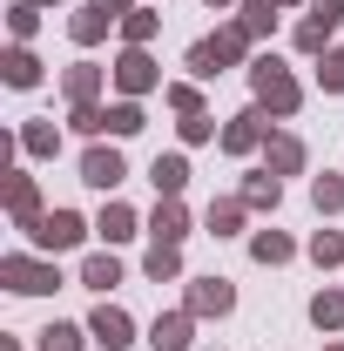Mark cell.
<instances>
[{"mask_svg": "<svg viewBox=\"0 0 344 351\" xmlns=\"http://www.w3.org/2000/svg\"><path fill=\"white\" fill-rule=\"evenodd\" d=\"M310 257L324 263V270H331V263H344V237H338V230H317V237H310Z\"/></svg>", "mask_w": 344, "mask_h": 351, "instance_id": "f546056e", "label": "cell"}, {"mask_svg": "<svg viewBox=\"0 0 344 351\" xmlns=\"http://www.w3.org/2000/svg\"><path fill=\"white\" fill-rule=\"evenodd\" d=\"M149 345H156V351H189V311L156 317V324H149Z\"/></svg>", "mask_w": 344, "mask_h": 351, "instance_id": "5bb4252c", "label": "cell"}, {"mask_svg": "<svg viewBox=\"0 0 344 351\" xmlns=\"http://www.w3.org/2000/svg\"><path fill=\"white\" fill-rule=\"evenodd\" d=\"M263 169L270 176H297L304 169V142L297 135H270V142H263Z\"/></svg>", "mask_w": 344, "mask_h": 351, "instance_id": "7c38bea8", "label": "cell"}, {"mask_svg": "<svg viewBox=\"0 0 344 351\" xmlns=\"http://www.w3.org/2000/svg\"><path fill=\"white\" fill-rule=\"evenodd\" d=\"M250 88H257V108H270V115H297V101H304V88L291 82V68L277 54L250 61Z\"/></svg>", "mask_w": 344, "mask_h": 351, "instance_id": "6da1fadb", "label": "cell"}, {"mask_svg": "<svg viewBox=\"0 0 344 351\" xmlns=\"http://www.w3.org/2000/svg\"><path fill=\"white\" fill-rule=\"evenodd\" d=\"M27 230H34V243H41V250H75V243L88 237V223L75 217V210H47V217H34Z\"/></svg>", "mask_w": 344, "mask_h": 351, "instance_id": "8992f818", "label": "cell"}, {"mask_svg": "<svg viewBox=\"0 0 344 351\" xmlns=\"http://www.w3.org/2000/svg\"><path fill=\"white\" fill-rule=\"evenodd\" d=\"M82 284H95V291H115V284H122V263H115V257H88V263H82Z\"/></svg>", "mask_w": 344, "mask_h": 351, "instance_id": "cb8c5ba5", "label": "cell"}, {"mask_svg": "<svg viewBox=\"0 0 344 351\" xmlns=\"http://www.w3.org/2000/svg\"><path fill=\"white\" fill-rule=\"evenodd\" d=\"M250 41H257V34H250L243 21H236V27H216L210 41H196V47H189V75H216V68L243 61V54H250Z\"/></svg>", "mask_w": 344, "mask_h": 351, "instance_id": "7a4b0ae2", "label": "cell"}, {"mask_svg": "<svg viewBox=\"0 0 344 351\" xmlns=\"http://www.w3.org/2000/svg\"><path fill=\"white\" fill-rule=\"evenodd\" d=\"M149 237H156V243H182V237H189V210H182L175 196H162L156 217H149Z\"/></svg>", "mask_w": 344, "mask_h": 351, "instance_id": "8fae6325", "label": "cell"}, {"mask_svg": "<svg viewBox=\"0 0 344 351\" xmlns=\"http://www.w3.org/2000/svg\"><path fill=\"white\" fill-rule=\"evenodd\" d=\"M0 277H7V291H21V298H41V291L61 284V270L41 263V257H7V263H0Z\"/></svg>", "mask_w": 344, "mask_h": 351, "instance_id": "5b68a950", "label": "cell"}, {"mask_svg": "<svg viewBox=\"0 0 344 351\" xmlns=\"http://www.w3.org/2000/svg\"><path fill=\"white\" fill-rule=\"evenodd\" d=\"M230 304H236V291H230L223 277H203V284H189V317H223Z\"/></svg>", "mask_w": 344, "mask_h": 351, "instance_id": "30bf717a", "label": "cell"}, {"mask_svg": "<svg viewBox=\"0 0 344 351\" xmlns=\"http://www.w3.org/2000/svg\"><path fill=\"white\" fill-rule=\"evenodd\" d=\"M27 7H54V0H27Z\"/></svg>", "mask_w": 344, "mask_h": 351, "instance_id": "8d00e7d4", "label": "cell"}, {"mask_svg": "<svg viewBox=\"0 0 344 351\" xmlns=\"http://www.w3.org/2000/svg\"><path fill=\"white\" fill-rule=\"evenodd\" d=\"M21 149H27V156H54V149H61V135L47 129V122H27V129H21Z\"/></svg>", "mask_w": 344, "mask_h": 351, "instance_id": "484cf974", "label": "cell"}, {"mask_svg": "<svg viewBox=\"0 0 344 351\" xmlns=\"http://www.w3.org/2000/svg\"><path fill=\"white\" fill-rule=\"evenodd\" d=\"M122 156H115V149H88L82 156V182H95V189H115V182H122Z\"/></svg>", "mask_w": 344, "mask_h": 351, "instance_id": "4fadbf2b", "label": "cell"}, {"mask_svg": "<svg viewBox=\"0 0 344 351\" xmlns=\"http://www.w3.org/2000/svg\"><path fill=\"white\" fill-rule=\"evenodd\" d=\"M7 210H14L21 223L41 217V196H34V182H27V176H7Z\"/></svg>", "mask_w": 344, "mask_h": 351, "instance_id": "ac0fdd59", "label": "cell"}, {"mask_svg": "<svg viewBox=\"0 0 344 351\" xmlns=\"http://www.w3.org/2000/svg\"><path fill=\"white\" fill-rule=\"evenodd\" d=\"M277 196H284V182H277L270 169H257L250 182H243V203H250V210H277Z\"/></svg>", "mask_w": 344, "mask_h": 351, "instance_id": "d6986e66", "label": "cell"}, {"mask_svg": "<svg viewBox=\"0 0 344 351\" xmlns=\"http://www.w3.org/2000/svg\"><path fill=\"white\" fill-rule=\"evenodd\" d=\"M324 351H344V345H324Z\"/></svg>", "mask_w": 344, "mask_h": 351, "instance_id": "ab89813d", "label": "cell"}, {"mask_svg": "<svg viewBox=\"0 0 344 351\" xmlns=\"http://www.w3.org/2000/svg\"><path fill=\"white\" fill-rule=\"evenodd\" d=\"M310 324H317V331H344V284L310 298Z\"/></svg>", "mask_w": 344, "mask_h": 351, "instance_id": "2e32d148", "label": "cell"}, {"mask_svg": "<svg viewBox=\"0 0 344 351\" xmlns=\"http://www.w3.org/2000/svg\"><path fill=\"white\" fill-rule=\"evenodd\" d=\"M250 257L257 263H291V237H284V230H257V237H250Z\"/></svg>", "mask_w": 344, "mask_h": 351, "instance_id": "44dd1931", "label": "cell"}, {"mask_svg": "<svg viewBox=\"0 0 344 351\" xmlns=\"http://www.w3.org/2000/svg\"><path fill=\"white\" fill-rule=\"evenodd\" d=\"M257 142H270V108H243V115H230V129H223V149H230V156H250Z\"/></svg>", "mask_w": 344, "mask_h": 351, "instance_id": "52a82bcc", "label": "cell"}, {"mask_svg": "<svg viewBox=\"0 0 344 351\" xmlns=\"http://www.w3.org/2000/svg\"><path fill=\"white\" fill-rule=\"evenodd\" d=\"M88 338H82V324H47L41 331V351H82Z\"/></svg>", "mask_w": 344, "mask_h": 351, "instance_id": "4316f807", "label": "cell"}, {"mask_svg": "<svg viewBox=\"0 0 344 351\" xmlns=\"http://www.w3.org/2000/svg\"><path fill=\"white\" fill-rule=\"evenodd\" d=\"M61 88H68V101H75V108H95V95H101V68L82 61V68H68V75H61Z\"/></svg>", "mask_w": 344, "mask_h": 351, "instance_id": "9a60e30c", "label": "cell"}, {"mask_svg": "<svg viewBox=\"0 0 344 351\" xmlns=\"http://www.w3.org/2000/svg\"><path fill=\"white\" fill-rule=\"evenodd\" d=\"M142 129V101H115L108 108V135H135Z\"/></svg>", "mask_w": 344, "mask_h": 351, "instance_id": "4dcf8cb0", "label": "cell"}, {"mask_svg": "<svg viewBox=\"0 0 344 351\" xmlns=\"http://www.w3.org/2000/svg\"><path fill=\"white\" fill-rule=\"evenodd\" d=\"M34 14H41V7H27V0H14V14H7V27H14V41H27V34H34Z\"/></svg>", "mask_w": 344, "mask_h": 351, "instance_id": "e575fe53", "label": "cell"}, {"mask_svg": "<svg viewBox=\"0 0 344 351\" xmlns=\"http://www.w3.org/2000/svg\"><path fill=\"white\" fill-rule=\"evenodd\" d=\"M317 82L331 88V95L344 88V47H331V54H324V68H317Z\"/></svg>", "mask_w": 344, "mask_h": 351, "instance_id": "836d02e7", "label": "cell"}, {"mask_svg": "<svg viewBox=\"0 0 344 351\" xmlns=\"http://www.w3.org/2000/svg\"><path fill=\"white\" fill-rule=\"evenodd\" d=\"M0 68H7V82H14V88H34V82H41V61H34L27 47H7V61H0Z\"/></svg>", "mask_w": 344, "mask_h": 351, "instance_id": "7402d4cb", "label": "cell"}, {"mask_svg": "<svg viewBox=\"0 0 344 351\" xmlns=\"http://www.w3.org/2000/svg\"><path fill=\"white\" fill-rule=\"evenodd\" d=\"M277 7H297V0H277Z\"/></svg>", "mask_w": 344, "mask_h": 351, "instance_id": "74e56055", "label": "cell"}, {"mask_svg": "<svg viewBox=\"0 0 344 351\" xmlns=\"http://www.w3.org/2000/svg\"><path fill=\"white\" fill-rule=\"evenodd\" d=\"M156 196H182V182H189V162L182 156H156Z\"/></svg>", "mask_w": 344, "mask_h": 351, "instance_id": "e0dca14e", "label": "cell"}, {"mask_svg": "<svg viewBox=\"0 0 344 351\" xmlns=\"http://www.w3.org/2000/svg\"><path fill=\"white\" fill-rule=\"evenodd\" d=\"M149 277H156V284L182 277V250H175V243H156V250H149Z\"/></svg>", "mask_w": 344, "mask_h": 351, "instance_id": "d4e9b609", "label": "cell"}, {"mask_svg": "<svg viewBox=\"0 0 344 351\" xmlns=\"http://www.w3.org/2000/svg\"><path fill=\"white\" fill-rule=\"evenodd\" d=\"M243 27L250 34H270L277 27V0H243Z\"/></svg>", "mask_w": 344, "mask_h": 351, "instance_id": "f1b7e54d", "label": "cell"}, {"mask_svg": "<svg viewBox=\"0 0 344 351\" xmlns=\"http://www.w3.org/2000/svg\"><path fill=\"white\" fill-rule=\"evenodd\" d=\"M162 82V75H156V61H149V54H142V47H129V54H122V61H115V88H122V95H149V88Z\"/></svg>", "mask_w": 344, "mask_h": 351, "instance_id": "9c48e42d", "label": "cell"}, {"mask_svg": "<svg viewBox=\"0 0 344 351\" xmlns=\"http://www.w3.org/2000/svg\"><path fill=\"white\" fill-rule=\"evenodd\" d=\"M95 230H101L108 243H122V237H135V210H129V203H108V210H101V223H95Z\"/></svg>", "mask_w": 344, "mask_h": 351, "instance_id": "603a6c76", "label": "cell"}, {"mask_svg": "<svg viewBox=\"0 0 344 351\" xmlns=\"http://www.w3.org/2000/svg\"><path fill=\"white\" fill-rule=\"evenodd\" d=\"M88 338H95V345H108V351L135 345V324H129V311H122V304H101L95 317H88Z\"/></svg>", "mask_w": 344, "mask_h": 351, "instance_id": "ba28073f", "label": "cell"}, {"mask_svg": "<svg viewBox=\"0 0 344 351\" xmlns=\"http://www.w3.org/2000/svg\"><path fill=\"white\" fill-rule=\"evenodd\" d=\"M338 27H344V0H310V14H304V27H297V47L304 54H324Z\"/></svg>", "mask_w": 344, "mask_h": 351, "instance_id": "277c9868", "label": "cell"}, {"mask_svg": "<svg viewBox=\"0 0 344 351\" xmlns=\"http://www.w3.org/2000/svg\"><path fill=\"white\" fill-rule=\"evenodd\" d=\"M243 210H250L243 196H216V203H210V230H216V237H236V223H243Z\"/></svg>", "mask_w": 344, "mask_h": 351, "instance_id": "ffe728a7", "label": "cell"}, {"mask_svg": "<svg viewBox=\"0 0 344 351\" xmlns=\"http://www.w3.org/2000/svg\"><path fill=\"white\" fill-rule=\"evenodd\" d=\"M210 7H230V0H210Z\"/></svg>", "mask_w": 344, "mask_h": 351, "instance_id": "f35d334b", "label": "cell"}, {"mask_svg": "<svg viewBox=\"0 0 344 351\" xmlns=\"http://www.w3.org/2000/svg\"><path fill=\"white\" fill-rule=\"evenodd\" d=\"M162 101H169L175 115H203V95H196V88H189V82H175V88H162Z\"/></svg>", "mask_w": 344, "mask_h": 351, "instance_id": "1f68e13d", "label": "cell"}, {"mask_svg": "<svg viewBox=\"0 0 344 351\" xmlns=\"http://www.w3.org/2000/svg\"><path fill=\"white\" fill-rule=\"evenodd\" d=\"M310 203H317L324 217H331V210H344V182H338V176H317V182H310Z\"/></svg>", "mask_w": 344, "mask_h": 351, "instance_id": "83f0119b", "label": "cell"}, {"mask_svg": "<svg viewBox=\"0 0 344 351\" xmlns=\"http://www.w3.org/2000/svg\"><path fill=\"white\" fill-rule=\"evenodd\" d=\"M210 135H216L210 115H182V142H210Z\"/></svg>", "mask_w": 344, "mask_h": 351, "instance_id": "d590c367", "label": "cell"}, {"mask_svg": "<svg viewBox=\"0 0 344 351\" xmlns=\"http://www.w3.org/2000/svg\"><path fill=\"white\" fill-rule=\"evenodd\" d=\"M129 14H135V0H88L82 14H75V41H82V47H95L101 34H108V27H122Z\"/></svg>", "mask_w": 344, "mask_h": 351, "instance_id": "3957f363", "label": "cell"}, {"mask_svg": "<svg viewBox=\"0 0 344 351\" xmlns=\"http://www.w3.org/2000/svg\"><path fill=\"white\" fill-rule=\"evenodd\" d=\"M122 34H129V47H142L149 34H156V14H149V7H135L129 21H122Z\"/></svg>", "mask_w": 344, "mask_h": 351, "instance_id": "d6a6232c", "label": "cell"}]
</instances>
